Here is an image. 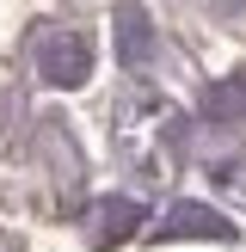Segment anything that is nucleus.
<instances>
[{"label": "nucleus", "instance_id": "f257e3e1", "mask_svg": "<svg viewBox=\"0 0 246 252\" xmlns=\"http://www.w3.org/2000/svg\"><path fill=\"white\" fill-rule=\"evenodd\" d=\"M37 68H43L49 86H80L86 68H92V49H86L80 31H56L43 49H37Z\"/></svg>", "mask_w": 246, "mask_h": 252}, {"label": "nucleus", "instance_id": "f03ea898", "mask_svg": "<svg viewBox=\"0 0 246 252\" xmlns=\"http://www.w3.org/2000/svg\"><path fill=\"white\" fill-rule=\"evenodd\" d=\"M154 234L160 240H228V221H221L215 209H203V203H179Z\"/></svg>", "mask_w": 246, "mask_h": 252}, {"label": "nucleus", "instance_id": "7ed1b4c3", "mask_svg": "<svg viewBox=\"0 0 246 252\" xmlns=\"http://www.w3.org/2000/svg\"><path fill=\"white\" fill-rule=\"evenodd\" d=\"M86 221H92L98 240H123L129 228H142V203H129V197H105V203L86 209Z\"/></svg>", "mask_w": 246, "mask_h": 252}, {"label": "nucleus", "instance_id": "20e7f679", "mask_svg": "<svg viewBox=\"0 0 246 252\" xmlns=\"http://www.w3.org/2000/svg\"><path fill=\"white\" fill-rule=\"evenodd\" d=\"M203 111H209L215 123L246 117V74H228V80H215V86H209V98H203Z\"/></svg>", "mask_w": 246, "mask_h": 252}, {"label": "nucleus", "instance_id": "39448f33", "mask_svg": "<svg viewBox=\"0 0 246 252\" xmlns=\"http://www.w3.org/2000/svg\"><path fill=\"white\" fill-rule=\"evenodd\" d=\"M117 25H123V62H148V19H142V6H117Z\"/></svg>", "mask_w": 246, "mask_h": 252}]
</instances>
